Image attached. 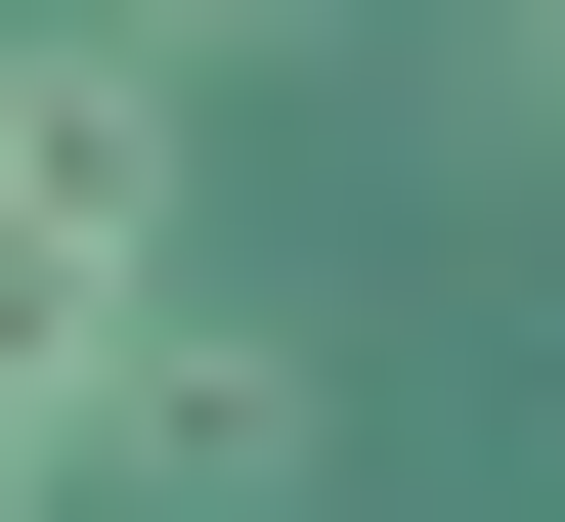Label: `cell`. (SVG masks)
Here are the masks:
<instances>
[{
	"label": "cell",
	"mask_w": 565,
	"mask_h": 522,
	"mask_svg": "<svg viewBox=\"0 0 565 522\" xmlns=\"http://www.w3.org/2000/svg\"><path fill=\"white\" fill-rule=\"evenodd\" d=\"M87 479L262 522V479H305V349H262V305H131V349H87Z\"/></svg>",
	"instance_id": "cell-1"
},
{
	"label": "cell",
	"mask_w": 565,
	"mask_h": 522,
	"mask_svg": "<svg viewBox=\"0 0 565 522\" xmlns=\"http://www.w3.org/2000/svg\"><path fill=\"white\" fill-rule=\"evenodd\" d=\"M131 44H262V0H131Z\"/></svg>",
	"instance_id": "cell-4"
},
{
	"label": "cell",
	"mask_w": 565,
	"mask_h": 522,
	"mask_svg": "<svg viewBox=\"0 0 565 522\" xmlns=\"http://www.w3.org/2000/svg\"><path fill=\"white\" fill-rule=\"evenodd\" d=\"M0 262H174V131L131 87H0Z\"/></svg>",
	"instance_id": "cell-2"
},
{
	"label": "cell",
	"mask_w": 565,
	"mask_h": 522,
	"mask_svg": "<svg viewBox=\"0 0 565 522\" xmlns=\"http://www.w3.org/2000/svg\"><path fill=\"white\" fill-rule=\"evenodd\" d=\"M479 87H522V131H565V0H479Z\"/></svg>",
	"instance_id": "cell-3"
}]
</instances>
